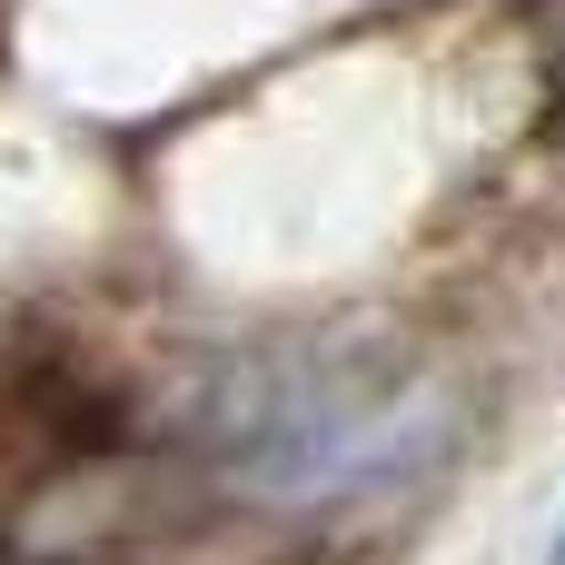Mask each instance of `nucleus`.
Here are the masks:
<instances>
[{"mask_svg":"<svg viewBox=\"0 0 565 565\" xmlns=\"http://www.w3.org/2000/svg\"><path fill=\"white\" fill-rule=\"evenodd\" d=\"M546 565H565V526H556V556H546Z\"/></svg>","mask_w":565,"mask_h":565,"instance_id":"obj_1","label":"nucleus"}]
</instances>
